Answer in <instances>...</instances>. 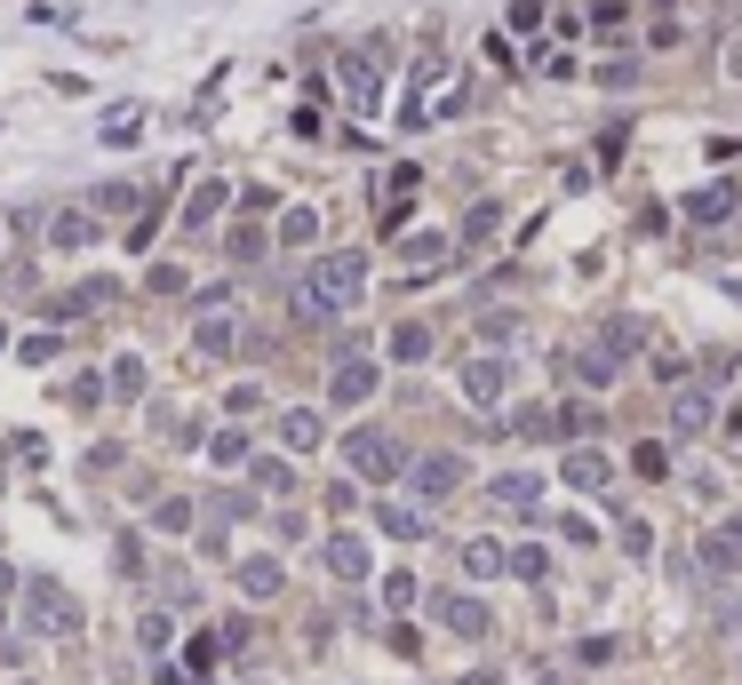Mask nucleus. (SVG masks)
<instances>
[{"label":"nucleus","mask_w":742,"mask_h":685,"mask_svg":"<svg viewBox=\"0 0 742 685\" xmlns=\"http://www.w3.org/2000/svg\"><path fill=\"white\" fill-rule=\"evenodd\" d=\"M17 581H24V574H17L9 558H0V598H9V590H17Z\"/></svg>","instance_id":"obj_41"},{"label":"nucleus","mask_w":742,"mask_h":685,"mask_svg":"<svg viewBox=\"0 0 742 685\" xmlns=\"http://www.w3.org/2000/svg\"><path fill=\"white\" fill-rule=\"evenodd\" d=\"M359 295H367V255H359V248L320 255V263H312V280L295 287V319H335V312H352Z\"/></svg>","instance_id":"obj_1"},{"label":"nucleus","mask_w":742,"mask_h":685,"mask_svg":"<svg viewBox=\"0 0 742 685\" xmlns=\"http://www.w3.org/2000/svg\"><path fill=\"white\" fill-rule=\"evenodd\" d=\"M80 630H88V606L56 574H24V638H80Z\"/></svg>","instance_id":"obj_2"},{"label":"nucleus","mask_w":742,"mask_h":685,"mask_svg":"<svg viewBox=\"0 0 742 685\" xmlns=\"http://www.w3.org/2000/svg\"><path fill=\"white\" fill-rule=\"evenodd\" d=\"M240 590H248V598H272V590H280V558H248V566H240Z\"/></svg>","instance_id":"obj_26"},{"label":"nucleus","mask_w":742,"mask_h":685,"mask_svg":"<svg viewBox=\"0 0 742 685\" xmlns=\"http://www.w3.org/2000/svg\"><path fill=\"white\" fill-rule=\"evenodd\" d=\"M96 208H112V216L137 208V184H105V192H96Z\"/></svg>","instance_id":"obj_37"},{"label":"nucleus","mask_w":742,"mask_h":685,"mask_svg":"<svg viewBox=\"0 0 742 685\" xmlns=\"http://www.w3.org/2000/svg\"><path fill=\"white\" fill-rule=\"evenodd\" d=\"M335 80H344L352 112H376V105H384V88H376V64H367V56H344V64H335Z\"/></svg>","instance_id":"obj_11"},{"label":"nucleus","mask_w":742,"mask_h":685,"mask_svg":"<svg viewBox=\"0 0 742 685\" xmlns=\"http://www.w3.org/2000/svg\"><path fill=\"white\" fill-rule=\"evenodd\" d=\"M742 208V184L727 176V184H702V192H687V224H702V231H711V224H727Z\"/></svg>","instance_id":"obj_9"},{"label":"nucleus","mask_w":742,"mask_h":685,"mask_svg":"<svg viewBox=\"0 0 742 685\" xmlns=\"http://www.w3.org/2000/svg\"><path fill=\"white\" fill-rule=\"evenodd\" d=\"M463 685H487V677H463Z\"/></svg>","instance_id":"obj_43"},{"label":"nucleus","mask_w":742,"mask_h":685,"mask_svg":"<svg viewBox=\"0 0 742 685\" xmlns=\"http://www.w3.org/2000/svg\"><path fill=\"white\" fill-rule=\"evenodd\" d=\"M112 391H120V399H137V391H144V359H137V351L112 359Z\"/></svg>","instance_id":"obj_28"},{"label":"nucleus","mask_w":742,"mask_h":685,"mask_svg":"<svg viewBox=\"0 0 742 685\" xmlns=\"http://www.w3.org/2000/svg\"><path fill=\"white\" fill-rule=\"evenodd\" d=\"M606 478H615V463H606V455H591V447H576V455H567V487H583V494H599Z\"/></svg>","instance_id":"obj_19"},{"label":"nucleus","mask_w":742,"mask_h":685,"mask_svg":"<svg viewBox=\"0 0 742 685\" xmlns=\"http://www.w3.org/2000/svg\"><path fill=\"white\" fill-rule=\"evenodd\" d=\"M463 574H512V551H503V542H463Z\"/></svg>","instance_id":"obj_23"},{"label":"nucleus","mask_w":742,"mask_h":685,"mask_svg":"<svg viewBox=\"0 0 742 685\" xmlns=\"http://www.w3.org/2000/svg\"><path fill=\"white\" fill-rule=\"evenodd\" d=\"M327 399H335V406H359V399H376V367H367L359 351H344V359H335V374H327Z\"/></svg>","instance_id":"obj_7"},{"label":"nucleus","mask_w":742,"mask_h":685,"mask_svg":"<svg viewBox=\"0 0 742 685\" xmlns=\"http://www.w3.org/2000/svg\"><path fill=\"white\" fill-rule=\"evenodd\" d=\"M591 423H599V415H591V406H583V399H576V406H567V415H559V438H583V431H591Z\"/></svg>","instance_id":"obj_36"},{"label":"nucleus","mask_w":742,"mask_h":685,"mask_svg":"<svg viewBox=\"0 0 742 685\" xmlns=\"http://www.w3.org/2000/svg\"><path fill=\"white\" fill-rule=\"evenodd\" d=\"M606 342H615V351H638V342H647V319H615V327H606Z\"/></svg>","instance_id":"obj_34"},{"label":"nucleus","mask_w":742,"mask_h":685,"mask_svg":"<svg viewBox=\"0 0 742 685\" xmlns=\"http://www.w3.org/2000/svg\"><path fill=\"white\" fill-rule=\"evenodd\" d=\"M448 255H455L448 231H408V239H399V263H408V271H440Z\"/></svg>","instance_id":"obj_13"},{"label":"nucleus","mask_w":742,"mask_h":685,"mask_svg":"<svg viewBox=\"0 0 742 685\" xmlns=\"http://www.w3.org/2000/svg\"><path fill=\"white\" fill-rule=\"evenodd\" d=\"M431 622H440L448 638H487V606L471 590H440V598H431Z\"/></svg>","instance_id":"obj_4"},{"label":"nucleus","mask_w":742,"mask_h":685,"mask_svg":"<svg viewBox=\"0 0 742 685\" xmlns=\"http://www.w3.org/2000/svg\"><path fill=\"white\" fill-rule=\"evenodd\" d=\"M224 199H232V184H224V176H208V184L192 192V208H184V224H192V231H208V224L224 216Z\"/></svg>","instance_id":"obj_20"},{"label":"nucleus","mask_w":742,"mask_h":685,"mask_svg":"<svg viewBox=\"0 0 742 685\" xmlns=\"http://www.w3.org/2000/svg\"><path fill=\"white\" fill-rule=\"evenodd\" d=\"M503 383H512V367H503V359H463V406H495L503 399Z\"/></svg>","instance_id":"obj_8"},{"label":"nucleus","mask_w":742,"mask_h":685,"mask_svg":"<svg viewBox=\"0 0 742 685\" xmlns=\"http://www.w3.org/2000/svg\"><path fill=\"white\" fill-rule=\"evenodd\" d=\"M631 470H638V478H670V447H638Z\"/></svg>","instance_id":"obj_30"},{"label":"nucleus","mask_w":742,"mask_h":685,"mask_svg":"<svg viewBox=\"0 0 742 685\" xmlns=\"http://www.w3.org/2000/svg\"><path fill=\"white\" fill-rule=\"evenodd\" d=\"M711 423H719V399L702 391V383H679V391H670V431H679V438L711 431Z\"/></svg>","instance_id":"obj_5"},{"label":"nucleus","mask_w":742,"mask_h":685,"mask_svg":"<svg viewBox=\"0 0 742 685\" xmlns=\"http://www.w3.org/2000/svg\"><path fill=\"white\" fill-rule=\"evenodd\" d=\"M376 526H384L391 542H423L431 519H423V510H408V502H384V510H376Z\"/></svg>","instance_id":"obj_22"},{"label":"nucleus","mask_w":742,"mask_h":685,"mask_svg":"<svg viewBox=\"0 0 742 685\" xmlns=\"http://www.w3.org/2000/svg\"><path fill=\"white\" fill-rule=\"evenodd\" d=\"M256 487H264V494H288L295 470H288V463H256Z\"/></svg>","instance_id":"obj_31"},{"label":"nucleus","mask_w":742,"mask_h":685,"mask_svg":"<svg viewBox=\"0 0 742 685\" xmlns=\"http://www.w3.org/2000/svg\"><path fill=\"white\" fill-rule=\"evenodd\" d=\"M137 638H144V654H160V645H168V613H144V630H137Z\"/></svg>","instance_id":"obj_39"},{"label":"nucleus","mask_w":742,"mask_h":685,"mask_svg":"<svg viewBox=\"0 0 742 685\" xmlns=\"http://www.w3.org/2000/svg\"><path fill=\"white\" fill-rule=\"evenodd\" d=\"M487 502H495V510H544V470H503V478H487Z\"/></svg>","instance_id":"obj_6"},{"label":"nucleus","mask_w":742,"mask_h":685,"mask_svg":"<svg viewBox=\"0 0 742 685\" xmlns=\"http://www.w3.org/2000/svg\"><path fill=\"white\" fill-rule=\"evenodd\" d=\"M208 463H224V470L248 463V438H240V431H216V438H208Z\"/></svg>","instance_id":"obj_29"},{"label":"nucleus","mask_w":742,"mask_h":685,"mask_svg":"<svg viewBox=\"0 0 742 685\" xmlns=\"http://www.w3.org/2000/svg\"><path fill=\"white\" fill-rule=\"evenodd\" d=\"M702 574H742V519L702 534Z\"/></svg>","instance_id":"obj_12"},{"label":"nucleus","mask_w":742,"mask_h":685,"mask_svg":"<svg viewBox=\"0 0 742 685\" xmlns=\"http://www.w3.org/2000/svg\"><path fill=\"white\" fill-rule=\"evenodd\" d=\"M623 551L647 558V551H655V526H647V519H623Z\"/></svg>","instance_id":"obj_33"},{"label":"nucleus","mask_w":742,"mask_h":685,"mask_svg":"<svg viewBox=\"0 0 742 685\" xmlns=\"http://www.w3.org/2000/svg\"><path fill=\"white\" fill-rule=\"evenodd\" d=\"M280 447L288 455H312L320 447V415H312V406H288V415H280Z\"/></svg>","instance_id":"obj_17"},{"label":"nucleus","mask_w":742,"mask_h":685,"mask_svg":"<svg viewBox=\"0 0 742 685\" xmlns=\"http://www.w3.org/2000/svg\"><path fill=\"white\" fill-rule=\"evenodd\" d=\"M512 574H519V581H544L551 558H544V551H512Z\"/></svg>","instance_id":"obj_35"},{"label":"nucleus","mask_w":742,"mask_h":685,"mask_svg":"<svg viewBox=\"0 0 742 685\" xmlns=\"http://www.w3.org/2000/svg\"><path fill=\"white\" fill-rule=\"evenodd\" d=\"M344 463L367 478V487H384V478H399V438L391 431H352L344 438Z\"/></svg>","instance_id":"obj_3"},{"label":"nucleus","mask_w":742,"mask_h":685,"mask_svg":"<svg viewBox=\"0 0 742 685\" xmlns=\"http://www.w3.org/2000/svg\"><path fill=\"white\" fill-rule=\"evenodd\" d=\"M384 598H391L399 613H408V606H416V574H391V581H384Z\"/></svg>","instance_id":"obj_38"},{"label":"nucleus","mask_w":742,"mask_h":685,"mask_svg":"<svg viewBox=\"0 0 742 685\" xmlns=\"http://www.w3.org/2000/svg\"><path fill=\"white\" fill-rule=\"evenodd\" d=\"M391 359H399V367H423V359H431V327L399 319V327H391Z\"/></svg>","instance_id":"obj_21"},{"label":"nucleus","mask_w":742,"mask_h":685,"mask_svg":"<svg viewBox=\"0 0 742 685\" xmlns=\"http://www.w3.org/2000/svg\"><path fill=\"white\" fill-rule=\"evenodd\" d=\"M137 128H144V112H137V105L105 112V144H137Z\"/></svg>","instance_id":"obj_27"},{"label":"nucleus","mask_w":742,"mask_h":685,"mask_svg":"<svg viewBox=\"0 0 742 685\" xmlns=\"http://www.w3.org/2000/svg\"><path fill=\"white\" fill-rule=\"evenodd\" d=\"M576 374H583L591 391H606V383L623 374V351H615V342H583V351H576Z\"/></svg>","instance_id":"obj_15"},{"label":"nucleus","mask_w":742,"mask_h":685,"mask_svg":"<svg viewBox=\"0 0 742 685\" xmlns=\"http://www.w3.org/2000/svg\"><path fill=\"white\" fill-rule=\"evenodd\" d=\"M192 342H200V351H232V342H240V327H232V312H224V303H200V327H192Z\"/></svg>","instance_id":"obj_14"},{"label":"nucleus","mask_w":742,"mask_h":685,"mask_svg":"<svg viewBox=\"0 0 742 685\" xmlns=\"http://www.w3.org/2000/svg\"><path fill=\"white\" fill-rule=\"evenodd\" d=\"M416 167H384V184H376V199H384V224H399V208H408V199H416Z\"/></svg>","instance_id":"obj_18"},{"label":"nucleus","mask_w":742,"mask_h":685,"mask_svg":"<svg viewBox=\"0 0 742 685\" xmlns=\"http://www.w3.org/2000/svg\"><path fill=\"white\" fill-rule=\"evenodd\" d=\"M727 73L742 80V32H734V41H727Z\"/></svg>","instance_id":"obj_40"},{"label":"nucleus","mask_w":742,"mask_h":685,"mask_svg":"<svg viewBox=\"0 0 742 685\" xmlns=\"http://www.w3.org/2000/svg\"><path fill=\"white\" fill-rule=\"evenodd\" d=\"M0 351H9V327H0Z\"/></svg>","instance_id":"obj_42"},{"label":"nucleus","mask_w":742,"mask_h":685,"mask_svg":"<svg viewBox=\"0 0 742 685\" xmlns=\"http://www.w3.org/2000/svg\"><path fill=\"white\" fill-rule=\"evenodd\" d=\"M152 526H160V534H184V526H192V502H160Z\"/></svg>","instance_id":"obj_32"},{"label":"nucleus","mask_w":742,"mask_h":685,"mask_svg":"<svg viewBox=\"0 0 742 685\" xmlns=\"http://www.w3.org/2000/svg\"><path fill=\"white\" fill-rule=\"evenodd\" d=\"M320 239V208H288L280 216V248H312Z\"/></svg>","instance_id":"obj_25"},{"label":"nucleus","mask_w":742,"mask_h":685,"mask_svg":"<svg viewBox=\"0 0 742 685\" xmlns=\"http://www.w3.org/2000/svg\"><path fill=\"white\" fill-rule=\"evenodd\" d=\"M49 239H56L64 255H73V248H88V239H96V216H80V208H64V216L49 224Z\"/></svg>","instance_id":"obj_24"},{"label":"nucleus","mask_w":742,"mask_h":685,"mask_svg":"<svg viewBox=\"0 0 742 685\" xmlns=\"http://www.w3.org/2000/svg\"><path fill=\"white\" fill-rule=\"evenodd\" d=\"M463 487V455H423L416 463V494L423 502H440V494H455Z\"/></svg>","instance_id":"obj_10"},{"label":"nucleus","mask_w":742,"mask_h":685,"mask_svg":"<svg viewBox=\"0 0 742 685\" xmlns=\"http://www.w3.org/2000/svg\"><path fill=\"white\" fill-rule=\"evenodd\" d=\"M327 574L335 581H367V542L359 534H327Z\"/></svg>","instance_id":"obj_16"}]
</instances>
